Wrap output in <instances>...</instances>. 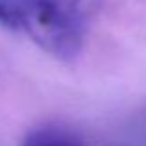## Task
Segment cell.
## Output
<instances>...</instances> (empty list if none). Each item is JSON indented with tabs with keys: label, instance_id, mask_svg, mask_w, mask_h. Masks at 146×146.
Segmentation results:
<instances>
[{
	"label": "cell",
	"instance_id": "1",
	"mask_svg": "<svg viewBox=\"0 0 146 146\" xmlns=\"http://www.w3.org/2000/svg\"><path fill=\"white\" fill-rule=\"evenodd\" d=\"M100 6V0H0V28L70 63L85 48Z\"/></svg>",
	"mask_w": 146,
	"mask_h": 146
},
{
	"label": "cell",
	"instance_id": "2",
	"mask_svg": "<svg viewBox=\"0 0 146 146\" xmlns=\"http://www.w3.org/2000/svg\"><path fill=\"white\" fill-rule=\"evenodd\" d=\"M21 146H83L82 139L68 128L46 124L32 129Z\"/></svg>",
	"mask_w": 146,
	"mask_h": 146
}]
</instances>
